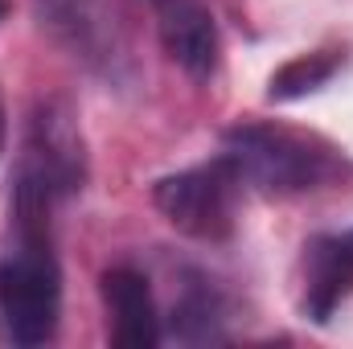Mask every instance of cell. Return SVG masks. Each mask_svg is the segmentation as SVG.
Returning a JSON list of instances; mask_svg holds the SVG:
<instances>
[{
  "instance_id": "6",
  "label": "cell",
  "mask_w": 353,
  "mask_h": 349,
  "mask_svg": "<svg viewBox=\"0 0 353 349\" xmlns=\"http://www.w3.org/2000/svg\"><path fill=\"white\" fill-rule=\"evenodd\" d=\"M103 304H107V329L115 346L152 349L165 337L148 275H140L136 267H111L103 275Z\"/></svg>"
},
{
  "instance_id": "1",
  "label": "cell",
  "mask_w": 353,
  "mask_h": 349,
  "mask_svg": "<svg viewBox=\"0 0 353 349\" xmlns=\"http://www.w3.org/2000/svg\"><path fill=\"white\" fill-rule=\"evenodd\" d=\"M87 181V152L74 115L62 103H41L29 119L21 161L12 173V235H50L58 201L79 193Z\"/></svg>"
},
{
  "instance_id": "9",
  "label": "cell",
  "mask_w": 353,
  "mask_h": 349,
  "mask_svg": "<svg viewBox=\"0 0 353 349\" xmlns=\"http://www.w3.org/2000/svg\"><path fill=\"white\" fill-rule=\"evenodd\" d=\"M341 54H333V50H321V54H300V58H292L288 66H279L275 74H271V87L267 94L275 99V103H292V99H304V94H312V90H321L337 70H341Z\"/></svg>"
},
{
  "instance_id": "2",
  "label": "cell",
  "mask_w": 353,
  "mask_h": 349,
  "mask_svg": "<svg viewBox=\"0 0 353 349\" xmlns=\"http://www.w3.org/2000/svg\"><path fill=\"white\" fill-rule=\"evenodd\" d=\"M222 157L234 165L243 189L263 197H300L350 173V161L321 136L283 123H239L222 136Z\"/></svg>"
},
{
  "instance_id": "5",
  "label": "cell",
  "mask_w": 353,
  "mask_h": 349,
  "mask_svg": "<svg viewBox=\"0 0 353 349\" xmlns=\"http://www.w3.org/2000/svg\"><path fill=\"white\" fill-rule=\"evenodd\" d=\"M165 54L193 79L218 70V25L201 0H152Z\"/></svg>"
},
{
  "instance_id": "7",
  "label": "cell",
  "mask_w": 353,
  "mask_h": 349,
  "mask_svg": "<svg viewBox=\"0 0 353 349\" xmlns=\"http://www.w3.org/2000/svg\"><path fill=\"white\" fill-rule=\"evenodd\" d=\"M353 296V243L345 235H321L304 247V296L300 308L308 321L325 325L341 300Z\"/></svg>"
},
{
  "instance_id": "11",
  "label": "cell",
  "mask_w": 353,
  "mask_h": 349,
  "mask_svg": "<svg viewBox=\"0 0 353 349\" xmlns=\"http://www.w3.org/2000/svg\"><path fill=\"white\" fill-rule=\"evenodd\" d=\"M0 152H4V103H0Z\"/></svg>"
},
{
  "instance_id": "13",
  "label": "cell",
  "mask_w": 353,
  "mask_h": 349,
  "mask_svg": "<svg viewBox=\"0 0 353 349\" xmlns=\"http://www.w3.org/2000/svg\"><path fill=\"white\" fill-rule=\"evenodd\" d=\"M345 239H350V243H353V230H345Z\"/></svg>"
},
{
  "instance_id": "4",
  "label": "cell",
  "mask_w": 353,
  "mask_h": 349,
  "mask_svg": "<svg viewBox=\"0 0 353 349\" xmlns=\"http://www.w3.org/2000/svg\"><path fill=\"white\" fill-rule=\"evenodd\" d=\"M239 189H243V181L234 173V165L218 152L205 165L161 177L152 185V201L169 218V226H176L181 235L201 239V243H222L234 235Z\"/></svg>"
},
{
  "instance_id": "12",
  "label": "cell",
  "mask_w": 353,
  "mask_h": 349,
  "mask_svg": "<svg viewBox=\"0 0 353 349\" xmlns=\"http://www.w3.org/2000/svg\"><path fill=\"white\" fill-rule=\"evenodd\" d=\"M4 8H8V4H4V0H0V17H4Z\"/></svg>"
},
{
  "instance_id": "10",
  "label": "cell",
  "mask_w": 353,
  "mask_h": 349,
  "mask_svg": "<svg viewBox=\"0 0 353 349\" xmlns=\"http://www.w3.org/2000/svg\"><path fill=\"white\" fill-rule=\"evenodd\" d=\"M173 337L181 341H218L222 337V300L210 283H193L173 308Z\"/></svg>"
},
{
  "instance_id": "3",
  "label": "cell",
  "mask_w": 353,
  "mask_h": 349,
  "mask_svg": "<svg viewBox=\"0 0 353 349\" xmlns=\"http://www.w3.org/2000/svg\"><path fill=\"white\" fill-rule=\"evenodd\" d=\"M62 317V267L50 235H12L0 255V337L12 346H46Z\"/></svg>"
},
{
  "instance_id": "8",
  "label": "cell",
  "mask_w": 353,
  "mask_h": 349,
  "mask_svg": "<svg viewBox=\"0 0 353 349\" xmlns=\"http://www.w3.org/2000/svg\"><path fill=\"white\" fill-rule=\"evenodd\" d=\"M41 17L87 62H111L115 50H119L115 46V25H111L107 8L99 0H41Z\"/></svg>"
}]
</instances>
